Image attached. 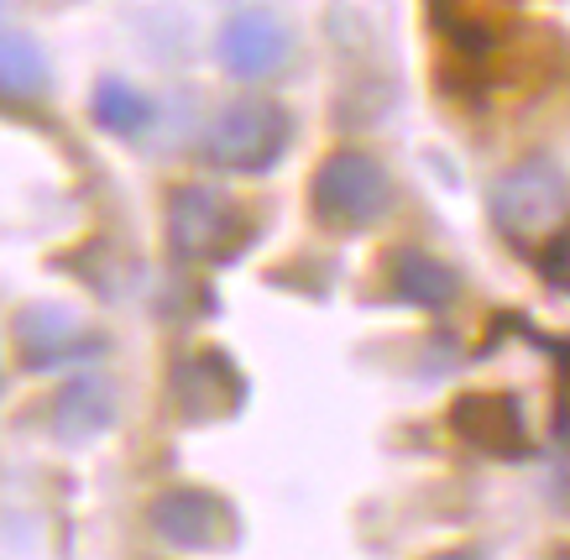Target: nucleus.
Listing matches in <instances>:
<instances>
[{
  "instance_id": "3",
  "label": "nucleus",
  "mask_w": 570,
  "mask_h": 560,
  "mask_svg": "<svg viewBox=\"0 0 570 560\" xmlns=\"http://www.w3.org/2000/svg\"><path fill=\"white\" fill-rule=\"evenodd\" d=\"M309 210L330 230H372L382 215L393 210V178L372 153L341 147L314 168Z\"/></svg>"
},
{
  "instance_id": "2",
  "label": "nucleus",
  "mask_w": 570,
  "mask_h": 560,
  "mask_svg": "<svg viewBox=\"0 0 570 560\" xmlns=\"http://www.w3.org/2000/svg\"><path fill=\"white\" fill-rule=\"evenodd\" d=\"M252 242V215L215 184H184L168 194V246L178 263H230Z\"/></svg>"
},
{
  "instance_id": "7",
  "label": "nucleus",
  "mask_w": 570,
  "mask_h": 560,
  "mask_svg": "<svg viewBox=\"0 0 570 560\" xmlns=\"http://www.w3.org/2000/svg\"><path fill=\"white\" fill-rule=\"evenodd\" d=\"M215 58L230 79H267L294 58V32L273 11H236L215 37Z\"/></svg>"
},
{
  "instance_id": "15",
  "label": "nucleus",
  "mask_w": 570,
  "mask_h": 560,
  "mask_svg": "<svg viewBox=\"0 0 570 560\" xmlns=\"http://www.w3.org/2000/svg\"><path fill=\"white\" fill-rule=\"evenodd\" d=\"M434 560H482L476 550H450V556H434Z\"/></svg>"
},
{
  "instance_id": "5",
  "label": "nucleus",
  "mask_w": 570,
  "mask_h": 560,
  "mask_svg": "<svg viewBox=\"0 0 570 560\" xmlns=\"http://www.w3.org/2000/svg\"><path fill=\"white\" fill-rule=\"evenodd\" d=\"M147 524L163 544L174 550H189V556H215V550H230L236 534H242V519L236 508L225 503L220 492L194 488V482H178V488H163L147 503Z\"/></svg>"
},
{
  "instance_id": "9",
  "label": "nucleus",
  "mask_w": 570,
  "mask_h": 560,
  "mask_svg": "<svg viewBox=\"0 0 570 560\" xmlns=\"http://www.w3.org/2000/svg\"><path fill=\"white\" fill-rule=\"evenodd\" d=\"M52 435L63 440V445H89V440H100L110 424H116V387L105 372H79L73 383L58 387V399H52Z\"/></svg>"
},
{
  "instance_id": "11",
  "label": "nucleus",
  "mask_w": 570,
  "mask_h": 560,
  "mask_svg": "<svg viewBox=\"0 0 570 560\" xmlns=\"http://www.w3.org/2000/svg\"><path fill=\"white\" fill-rule=\"evenodd\" d=\"M455 435L471 440L476 451H492V455H529L519 403L498 399V393H476V399L455 403Z\"/></svg>"
},
{
  "instance_id": "6",
  "label": "nucleus",
  "mask_w": 570,
  "mask_h": 560,
  "mask_svg": "<svg viewBox=\"0 0 570 560\" xmlns=\"http://www.w3.org/2000/svg\"><path fill=\"white\" fill-rule=\"evenodd\" d=\"M17 356L27 372H52V367H73V362H89L100 351V335L85 331L69 310L58 304H27L17 315Z\"/></svg>"
},
{
  "instance_id": "4",
  "label": "nucleus",
  "mask_w": 570,
  "mask_h": 560,
  "mask_svg": "<svg viewBox=\"0 0 570 560\" xmlns=\"http://www.w3.org/2000/svg\"><path fill=\"white\" fill-rule=\"evenodd\" d=\"M487 210H492L502 236H513V242H550V236L566 230L570 184L550 158L513 163V168L492 184Z\"/></svg>"
},
{
  "instance_id": "8",
  "label": "nucleus",
  "mask_w": 570,
  "mask_h": 560,
  "mask_svg": "<svg viewBox=\"0 0 570 560\" xmlns=\"http://www.w3.org/2000/svg\"><path fill=\"white\" fill-rule=\"evenodd\" d=\"M174 399L189 420H215V414H236L246 383L225 351H194L174 372Z\"/></svg>"
},
{
  "instance_id": "16",
  "label": "nucleus",
  "mask_w": 570,
  "mask_h": 560,
  "mask_svg": "<svg viewBox=\"0 0 570 560\" xmlns=\"http://www.w3.org/2000/svg\"><path fill=\"white\" fill-rule=\"evenodd\" d=\"M0 387H6V362H0Z\"/></svg>"
},
{
  "instance_id": "10",
  "label": "nucleus",
  "mask_w": 570,
  "mask_h": 560,
  "mask_svg": "<svg viewBox=\"0 0 570 560\" xmlns=\"http://www.w3.org/2000/svg\"><path fill=\"white\" fill-rule=\"evenodd\" d=\"M52 63L32 32L0 27V110H32L48 100Z\"/></svg>"
},
{
  "instance_id": "1",
  "label": "nucleus",
  "mask_w": 570,
  "mask_h": 560,
  "mask_svg": "<svg viewBox=\"0 0 570 560\" xmlns=\"http://www.w3.org/2000/svg\"><path fill=\"white\" fill-rule=\"evenodd\" d=\"M294 147V116L277 106V100H262V95H246V100H230V106L205 126V153L209 168L220 174H267L283 163V153Z\"/></svg>"
},
{
  "instance_id": "17",
  "label": "nucleus",
  "mask_w": 570,
  "mask_h": 560,
  "mask_svg": "<svg viewBox=\"0 0 570 560\" xmlns=\"http://www.w3.org/2000/svg\"><path fill=\"white\" fill-rule=\"evenodd\" d=\"M0 6H6V0H0Z\"/></svg>"
},
{
  "instance_id": "14",
  "label": "nucleus",
  "mask_w": 570,
  "mask_h": 560,
  "mask_svg": "<svg viewBox=\"0 0 570 560\" xmlns=\"http://www.w3.org/2000/svg\"><path fill=\"white\" fill-rule=\"evenodd\" d=\"M550 267H554V278H560V283H570V230H560V236H554Z\"/></svg>"
},
{
  "instance_id": "13",
  "label": "nucleus",
  "mask_w": 570,
  "mask_h": 560,
  "mask_svg": "<svg viewBox=\"0 0 570 560\" xmlns=\"http://www.w3.org/2000/svg\"><path fill=\"white\" fill-rule=\"evenodd\" d=\"M393 283L409 304H424V310H445L450 298H455V273L440 267L434 257H424V252H397Z\"/></svg>"
},
{
  "instance_id": "12",
  "label": "nucleus",
  "mask_w": 570,
  "mask_h": 560,
  "mask_svg": "<svg viewBox=\"0 0 570 560\" xmlns=\"http://www.w3.org/2000/svg\"><path fill=\"white\" fill-rule=\"evenodd\" d=\"M89 116H95V126L100 131H110V137L121 141H137L153 131L157 121V106L141 95L131 79H121V73H105L100 85H95V95H89Z\"/></svg>"
}]
</instances>
